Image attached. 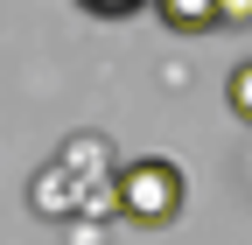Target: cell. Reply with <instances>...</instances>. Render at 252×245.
Instances as JSON below:
<instances>
[{"instance_id": "5b68a950", "label": "cell", "mask_w": 252, "mask_h": 245, "mask_svg": "<svg viewBox=\"0 0 252 245\" xmlns=\"http://www.w3.org/2000/svg\"><path fill=\"white\" fill-rule=\"evenodd\" d=\"M77 7H84L91 21H133L140 7H154V0H77Z\"/></svg>"}, {"instance_id": "3957f363", "label": "cell", "mask_w": 252, "mask_h": 245, "mask_svg": "<svg viewBox=\"0 0 252 245\" xmlns=\"http://www.w3.org/2000/svg\"><path fill=\"white\" fill-rule=\"evenodd\" d=\"M154 21L168 35H224V0H154Z\"/></svg>"}, {"instance_id": "277c9868", "label": "cell", "mask_w": 252, "mask_h": 245, "mask_svg": "<svg viewBox=\"0 0 252 245\" xmlns=\"http://www.w3.org/2000/svg\"><path fill=\"white\" fill-rule=\"evenodd\" d=\"M224 105L252 126V56H238V63H231V77H224Z\"/></svg>"}, {"instance_id": "8992f818", "label": "cell", "mask_w": 252, "mask_h": 245, "mask_svg": "<svg viewBox=\"0 0 252 245\" xmlns=\"http://www.w3.org/2000/svg\"><path fill=\"white\" fill-rule=\"evenodd\" d=\"M238 28H252V0H224V35H238Z\"/></svg>"}, {"instance_id": "7a4b0ae2", "label": "cell", "mask_w": 252, "mask_h": 245, "mask_svg": "<svg viewBox=\"0 0 252 245\" xmlns=\"http://www.w3.org/2000/svg\"><path fill=\"white\" fill-rule=\"evenodd\" d=\"M182 203H189L182 161H168V154H133V161H119V217H126V224L168 231V224L182 217Z\"/></svg>"}, {"instance_id": "6da1fadb", "label": "cell", "mask_w": 252, "mask_h": 245, "mask_svg": "<svg viewBox=\"0 0 252 245\" xmlns=\"http://www.w3.org/2000/svg\"><path fill=\"white\" fill-rule=\"evenodd\" d=\"M28 210L49 217V224L119 210V161H112V140H105V133H70L35 175H28Z\"/></svg>"}]
</instances>
